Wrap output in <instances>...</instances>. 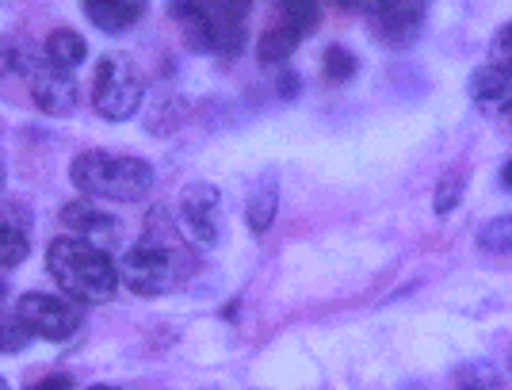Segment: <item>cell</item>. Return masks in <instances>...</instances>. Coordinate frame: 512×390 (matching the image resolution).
I'll return each mask as SVG.
<instances>
[{
  "mask_svg": "<svg viewBox=\"0 0 512 390\" xmlns=\"http://www.w3.org/2000/svg\"><path fill=\"white\" fill-rule=\"evenodd\" d=\"M46 268H50L54 283L62 287L65 299L81 306L111 303L115 291H119V268L107 257V249H96V245L73 238V234L50 241Z\"/></svg>",
  "mask_w": 512,
  "mask_h": 390,
  "instance_id": "obj_1",
  "label": "cell"
},
{
  "mask_svg": "<svg viewBox=\"0 0 512 390\" xmlns=\"http://www.w3.org/2000/svg\"><path fill=\"white\" fill-rule=\"evenodd\" d=\"M73 188L88 199H115V203H138L153 188V165L130 153L85 150L69 165Z\"/></svg>",
  "mask_w": 512,
  "mask_h": 390,
  "instance_id": "obj_2",
  "label": "cell"
},
{
  "mask_svg": "<svg viewBox=\"0 0 512 390\" xmlns=\"http://www.w3.org/2000/svg\"><path fill=\"white\" fill-rule=\"evenodd\" d=\"M146 100V81L123 54H107L96 65V85H92V104L111 123H127Z\"/></svg>",
  "mask_w": 512,
  "mask_h": 390,
  "instance_id": "obj_3",
  "label": "cell"
},
{
  "mask_svg": "<svg viewBox=\"0 0 512 390\" xmlns=\"http://www.w3.org/2000/svg\"><path fill=\"white\" fill-rule=\"evenodd\" d=\"M176 245H157V241H138L130 249L123 264H119V280L127 283L134 295H161L169 291L172 276H176Z\"/></svg>",
  "mask_w": 512,
  "mask_h": 390,
  "instance_id": "obj_4",
  "label": "cell"
},
{
  "mask_svg": "<svg viewBox=\"0 0 512 390\" xmlns=\"http://www.w3.org/2000/svg\"><path fill=\"white\" fill-rule=\"evenodd\" d=\"M180 226L199 249H214L222 241V195L214 184H188L180 195Z\"/></svg>",
  "mask_w": 512,
  "mask_h": 390,
  "instance_id": "obj_5",
  "label": "cell"
},
{
  "mask_svg": "<svg viewBox=\"0 0 512 390\" xmlns=\"http://www.w3.org/2000/svg\"><path fill=\"white\" fill-rule=\"evenodd\" d=\"M16 314L23 318V325L35 333V337H43V341H65V337H73L77 333V310L69 299H58V295H46V291H27L20 295V303H16Z\"/></svg>",
  "mask_w": 512,
  "mask_h": 390,
  "instance_id": "obj_6",
  "label": "cell"
},
{
  "mask_svg": "<svg viewBox=\"0 0 512 390\" xmlns=\"http://www.w3.org/2000/svg\"><path fill=\"white\" fill-rule=\"evenodd\" d=\"M62 226H69V234L73 238L88 241V245H96V249H111L115 241H119V218L107 215L104 207H100V199H73V203H65L62 207Z\"/></svg>",
  "mask_w": 512,
  "mask_h": 390,
  "instance_id": "obj_7",
  "label": "cell"
},
{
  "mask_svg": "<svg viewBox=\"0 0 512 390\" xmlns=\"http://www.w3.org/2000/svg\"><path fill=\"white\" fill-rule=\"evenodd\" d=\"M31 96H35V108L46 115H73L77 108V77L62 69V65L39 62L31 73Z\"/></svg>",
  "mask_w": 512,
  "mask_h": 390,
  "instance_id": "obj_8",
  "label": "cell"
},
{
  "mask_svg": "<svg viewBox=\"0 0 512 390\" xmlns=\"http://www.w3.org/2000/svg\"><path fill=\"white\" fill-rule=\"evenodd\" d=\"M214 20V54H241L245 46V16L253 0H203Z\"/></svg>",
  "mask_w": 512,
  "mask_h": 390,
  "instance_id": "obj_9",
  "label": "cell"
},
{
  "mask_svg": "<svg viewBox=\"0 0 512 390\" xmlns=\"http://www.w3.org/2000/svg\"><path fill=\"white\" fill-rule=\"evenodd\" d=\"M371 23V35L375 39H383L386 46H409L417 35H421V27H425V8H421V0H402V4H394L390 12L383 16H375Z\"/></svg>",
  "mask_w": 512,
  "mask_h": 390,
  "instance_id": "obj_10",
  "label": "cell"
},
{
  "mask_svg": "<svg viewBox=\"0 0 512 390\" xmlns=\"http://www.w3.org/2000/svg\"><path fill=\"white\" fill-rule=\"evenodd\" d=\"M27 226H31L27 207H23V203H12V199H0V268L23 264L27 249H31Z\"/></svg>",
  "mask_w": 512,
  "mask_h": 390,
  "instance_id": "obj_11",
  "label": "cell"
},
{
  "mask_svg": "<svg viewBox=\"0 0 512 390\" xmlns=\"http://www.w3.org/2000/svg\"><path fill=\"white\" fill-rule=\"evenodd\" d=\"M172 23L184 31V43L195 54H214V20L203 0H169Z\"/></svg>",
  "mask_w": 512,
  "mask_h": 390,
  "instance_id": "obj_12",
  "label": "cell"
},
{
  "mask_svg": "<svg viewBox=\"0 0 512 390\" xmlns=\"http://www.w3.org/2000/svg\"><path fill=\"white\" fill-rule=\"evenodd\" d=\"M470 96L482 108L512 111V69L509 65H482L470 73Z\"/></svg>",
  "mask_w": 512,
  "mask_h": 390,
  "instance_id": "obj_13",
  "label": "cell"
},
{
  "mask_svg": "<svg viewBox=\"0 0 512 390\" xmlns=\"http://www.w3.org/2000/svg\"><path fill=\"white\" fill-rule=\"evenodd\" d=\"M85 4V16L100 31L107 35H119V31H127L134 23L146 16V4L150 0H81Z\"/></svg>",
  "mask_w": 512,
  "mask_h": 390,
  "instance_id": "obj_14",
  "label": "cell"
},
{
  "mask_svg": "<svg viewBox=\"0 0 512 390\" xmlns=\"http://www.w3.org/2000/svg\"><path fill=\"white\" fill-rule=\"evenodd\" d=\"M276 211H279V176L264 173L253 184V192H249V207H245L249 230H253V234H268V230H272V222H276Z\"/></svg>",
  "mask_w": 512,
  "mask_h": 390,
  "instance_id": "obj_15",
  "label": "cell"
},
{
  "mask_svg": "<svg viewBox=\"0 0 512 390\" xmlns=\"http://www.w3.org/2000/svg\"><path fill=\"white\" fill-rule=\"evenodd\" d=\"M39 62V50L23 35H0V77H31Z\"/></svg>",
  "mask_w": 512,
  "mask_h": 390,
  "instance_id": "obj_16",
  "label": "cell"
},
{
  "mask_svg": "<svg viewBox=\"0 0 512 390\" xmlns=\"http://www.w3.org/2000/svg\"><path fill=\"white\" fill-rule=\"evenodd\" d=\"M43 54L50 65H62V69H77L88 58V43L73 31V27H58L50 31L43 43Z\"/></svg>",
  "mask_w": 512,
  "mask_h": 390,
  "instance_id": "obj_17",
  "label": "cell"
},
{
  "mask_svg": "<svg viewBox=\"0 0 512 390\" xmlns=\"http://www.w3.org/2000/svg\"><path fill=\"white\" fill-rule=\"evenodd\" d=\"M299 31L295 27H287V23H279V27H268L264 35H260V43H256V58L264 65H283L291 54H295V46H299Z\"/></svg>",
  "mask_w": 512,
  "mask_h": 390,
  "instance_id": "obj_18",
  "label": "cell"
},
{
  "mask_svg": "<svg viewBox=\"0 0 512 390\" xmlns=\"http://www.w3.org/2000/svg\"><path fill=\"white\" fill-rule=\"evenodd\" d=\"M478 249L482 253H512V215L490 218L478 230Z\"/></svg>",
  "mask_w": 512,
  "mask_h": 390,
  "instance_id": "obj_19",
  "label": "cell"
},
{
  "mask_svg": "<svg viewBox=\"0 0 512 390\" xmlns=\"http://www.w3.org/2000/svg\"><path fill=\"white\" fill-rule=\"evenodd\" d=\"M283 23L295 27L299 35H310L321 23V4L318 0H283Z\"/></svg>",
  "mask_w": 512,
  "mask_h": 390,
  "instance_id": "obj_20",
  "label": "cell"
},
{
  "mask_svg": "<svg viewBox=\"0 0 512 390\" xmlns=\"http://www.w3.org/2000/svg\"><path fill=\"white\" fill-rule=\"evenodd\" d=\"M321 65H325V77L333 81V85H344V81H352L356 77V69H360V62H356V54H348L344 46H325V58H321Z\"/></svg>",
  "mask_w": 512,
  "mask_h": 390,
  "instance_id": "obj_21",
  "label": "cell"
},
{
  "mask_svg": "<svg viewBox=\"0 0 512 390\" xmlns=\"http://www.w3.org/2000/svg\"><path fill=\"white\" fill-rule=\"evenodd\" d=\"M31 337L35 333L23 325V318L16 310L12 314H0V352H12L16 356V352H23V348L31 345Z\"/></svg>",
  "mask_w": 512,
  "mask_h": 390,
  "instance_id": "obj_22",
  "label": "cell"
},
{
  "mask_svg": "<svg viewBox=\"0 0 512 390\" xmlns=\"http://www.w3.org/2000/svg\"><path fill=\"white\" fill-rule=\"evenodd\" d=\"M463 188H467V180L463 173H448L440 184H436V199H432V211L436 215H451L455 207H459V199H463Z\"/></svg>",
  "mask_w": 512,
  "mask_h": 390,
  "instance_id": "obj_23",
  "label": "cell"
},
{
  "mask_svg": "<svg viewBox=\"0 0 512 390\" xmlns=\"http://www.w3.org/2000/svg\"><path fill=\"white\" fill-rule=\"evenodd\" d=\"M459 390H501V371L493 364H470L459 375Z\"/></svg>",
  "mask_w": 512,
  "mask_h": 390,
  "instance_id": "obj_24",
  "label": "cell"
},
{
  "mask_svg": "<svg viewBox=\"0 0 512 390\" xmlns=\"http://www.w3.org/2000/svg\"><path fill=\"white\" fill-rule=\"evenodd\" d=\"M490 62L493 65H509L512 69V23H505L490 43Z\"/></svg>",
  "mask_w": 512,
  "mask_h": 390,
  "instance_id": "obj_25",
  "label": "cell"
},
{
  "mask_svg": "<svg viewBox=\"0 0 512 390\" xmlns=\"http://www.w3.org/2000/svg\"><path fill=\"white\" fill-rule=\"evenodd\" d=\"M279 96H287V100H295V96H299L302 92V81H299V73H295V69H283V73H279Z\"/></svg>",
  "mask_w": 512,
  "mask_h": 390,
  "instance_id": "obj_26",
  "label": "cell"
},
{
  "mask_svg": "<svg viewBox=\"0 0 512 390\" xmlns=\"http://www.w3.org/2000/svg\"><path fill=\"white\" fill-rule=\"evenodd\" d=\"M27 390H73V375H50L43 383H31Z\"/></svg>",
  "mask_w": 512,
  "mask_h": 390,
  "instance_id": "obj_27",
  "label": "cell"
},
{
  "mask_svg": "<svg viewBox=\"0 0 512 390\" xmlns=\"http://www.w3.org/2000/svg\"><path fill=\"white\" fill-rule=\"evenodd\" d=\"M501 184H505V188L512 192V161L505 165V169H501Z\"/></svg>",
  "mask_w": 512,
  "mask_h": 390,
  "instance_id": "obj_28",
  "label": "cell"
},
{
  "mask_svg": "<svg viewBox=\"0 0 512 390\" xmlns=\"http://www.w3.org/2000/svg\"><path fill=\"white\" fill-rule=\"evenodd\" d=\"M321 4V0H318ZM329 4H341V8H352V0H329Z\"/></svg>",
  "mask_w": 512,
  "mask_h": 390,
  "instance_id": "obj_29",
  "label": "cell"
},
{
  "mask_svg": "<svg viewBox=\"0 0 512 390\" xmlns=\"http://www.w3.org/2000/svg\"><path fill=\"white\" fill-rule=\"evenodd\" d=\"M4 295H8V283L0 280V303H4Z\"/></svg>",
  "mask_w": 512,
  "mask_h": 390,
  "instance_id": "obj_30",
  "label": "cell"
},
{
  "mask_svg": "<svg viewBox=\"0 0 512 390\" xmlns=\"http://www.w3.org/2000/svg\"><path fill=\"white\" fill-rule=\"evenodd\" d=\"M88 390H119V387H104V383H100V387H88Z\"/></svg>",
  "mask_w": 512,
  "mask_h": 390,
  "instance_id": "obj_31",
  "label": "cell"
},
{
  "mask_svg": "<svg viewBox=\"0 0 512 390\" xmlns=\"http://www.w3.org/2000/svg\"><path fill=\"white\" fill-rule=\"evenodd\" d=\"M0 184H4V157H0Z\"/></svg>",
  "mask_w": 512,
  "mask_h": 390,
  "instance_id": "obj_32",
  "label": "cell"
},
{
  "mask_svg": "<svg viewBox=\"0 0 512 390\" xmlns=\"http://www.w3.org/2000/svg\"><path fill=\"white\" fill-rule=\"evenodd\" d=\"M0 390H8V383H4V375H0Z\"/></svg>",
  "mask_w": 512,
  "mask_h": 390,
  "instance_id": "obj_33",
  "label": "cell"
}]
</instances>
